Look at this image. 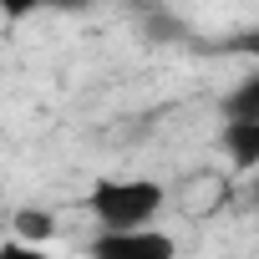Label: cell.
<instances>
[{
    "instance_id": "1",
    "label": "cell",
    "mask_w": 259,
    "mask_h": 259,
    "mask_svg": "<svg viewBox=\"0 0 259 259\" xmlns=\"http://www.w3.org/2000/svg\"><path fill=\"white\" fill-rule=\"evenodd\" d=\"M87 203L107 229H143L163 208V188L148 183V178H107V183L92 188Z\"/></svg>"
},
{
    "instance_id": "8",
    "label": "cell",
    "mask_w": 259,
    "mask_h": 259,
    "mask_svg": "<svg viewBox=\"0 0 259 259\" xmlns=\"http://www.w3.org/2000/svg\"><path fill=\"white\" fill-rule=\"evenodd\" d=\"M46 6H92V0H46Z\"/></svg>"
},
{
    "instance_id": "6",
    "label": "cell",
    "mask_w": 259,
    "mask_h": 259,
    "mask_svg": "<svg viewBox=\"0 0 259 259\" xmlns=\"http://www.w3.org/2000/svg\"><path fill=\"white\" fill-rule=\"evenodd\" d=\"M0 259H51V254H41L36 244H21V239H11L6 249H0Z\"/></svg>"
},
{
    "instance_id": "5",
    "label": "cell",
    "mask_w": 259,
    "mask_h": 259,
    "mask_svg": "<svg viewBox=\"0 0 259 259\" xmlns=\"http://www.w3.org/2000/svg\"><path fill=\"white\" fill-rule=\"evenodd\" d=\"M224 112H229V122H259V71H249V76L229 92Z\"/></svg>"
},
{
    "instance_id": "7",
    "label": "cell",
    "mask_w": 259,
    "mask_h": 259,
    "mask_svg": "<svg viewBox=\"0 0 259 259\" xmlns=\"http://www.w3.org/2000/svg\"><path fill=\"white\" fill-rule=\"evenodd\" d=\"M36 6H46V0H0V11H6L11 21H21V16H31Z\"/></svg>"
},
{
    "instance_id": "2",
    "label": "cell",
    "mask_w": 259,
    "mask_h": 259,
    "mask_svg": "<svg viewBox=\"0 0 259 259\" xmlns=\"http://www.w3.org/2000/svg\"><path fill=\"white\" fill-rule=\"evenodd\" d=\"M92 259H173V239L158 229H107L92 239Z\"/></svg>"
},
{
    "instance_id": "3",
    "label": "cell",
    "mask_w": 259,
    "mask_h": 259,
    "mask_svg": "<svg viewBox=\"0 0 259 259\" xmlns=\"http://www.w3.org/2000/svg\"><path fill=\"white\" fill-rule=\"evenodd\" d=\"M224 153H229V163H239V168H259V122H229Z\"/></svg>"
},
{
    "instance_id": "4",
    "label": "cell",
    "mask_w": 259,
    "mask_h": 259,
    "mask_svg": "<svg viewBox=\"0 0 259 259\" xmlns=\"http://www.w3.org/2000/svg\"><path fill=\"white\" fill-rule=\"evenodd\" d=\"M11 234H16L21 244H36V249H41V244L56 234V219H51L46 208H21V213L11 219Z\"/></svg>"
}]
</instances>
